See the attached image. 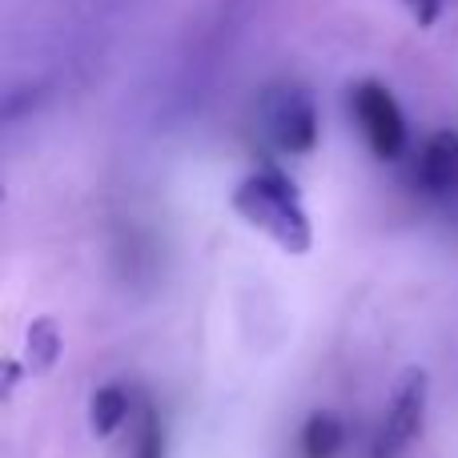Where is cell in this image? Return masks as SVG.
<instances>
[{"label":"cell","mask_w":458,"mask_h":458,"mask_svg":"<svg viewBox=\"0 0 458 458\" xmlns=\"http://www.w3.org/2000/svg\"><path fill=\"white\" fill-rule=\"evenodd\" d=\"M229 206L245 225L266 233L277 250L293 253V258L310 253V245H314V222L306 214L298 182L290 174H282L277 165H258L253 174H245L233 185Z\"/></svg>","instance_id":"6da1fadb"},{"label":"cell","mask_w":458,"mask_h":458,"mask_svg":"<svg viewBox=\"0 0 458 458\" xmlns=\"http://www.w3.org/2000/svg\"><path fill=\"white\" fill-rule=\"evenodd\" d=\"M258 121H261V133L269 137V145L290 153V157L314 153L318 133H322L314 93H310L306 85H298V81H277V85H269L258 101Z\"/></svg>","instance_id":"7a4b0ae2"},{"label":"cell","mask_w":458,"mask_h":458,"mask_svg":"<svg viewBox=\"0 0 458 458\" xmlns=\"http://www.w3.org/2000/svg\"><path fill=\"white\" fill-rule=\"evenodd\" d=\"M427 403H430V378L427 370L411 366L390 390V403L382 411V422L374 430L370 458H403L419 443L422 427H427Z\"/></svg>","instance_id":"3957f363"},{"label":"cell","mask_w":458,"mask_h":458,"mask_svg":"<svg viewBox=\"0 0 458 458\" xmlns=\"http://www.w3.org/2000/svg\"><path fill=\"white\" fill-rule=\"evenodd\" d=\"M350 113H354L358 129H362L366 145H370L374 157L382 161H398L411 145V129H406V117L398 109L394 93L378 81H362V85L350 89Z\"/></svg>","instance_id":"277c9868"},{"label":"cell","mask_w":458,"mask_h":458,"mask_svg":"<svg viewBox=\"0 0 458 458\" xmlns=\"http://www.w3.org/2000/svg\"><path fill=\"white\" fill-rule=\"evenodd\" d=\"M414 185L427 198L438 201H458V133L438 129L422 141L419 157H414Z\"/></svg>","instance_id":"5b68a950"},{"label":"cell","mask_w":458,"mask_h":458,"mask_svg":"<svg viewBox=\"0 0 458 458\" xmlns=\"http://www.w3.org/2000/svg\"><path fill=\"white\" fill-rule=\"evenodd\" d=\"M133 411H137V394L129 386H121V382L97 386L93 398H89V430L97 438H109L125 422H133Z\"/></svg>","instance_id":"8992f818"},{"label":"cell","mask_w":458,"mask_h":458,"mask_svg":"<svg viewBox=\"0 0 458 458\" xmlns=\"http://www.w3.org/2000/svg\"><path fill=\"white\" fill-rule=\"evenodd\" d=\"M61 350H64V334L56 326V318H48V314L32 318L29 330H24V370L48 374L61 362Z\"/></svg>","instance_id":"52a82bcc"},{"label":"cell","mask_w":458,"mask_h":458,"mask_svg":"<svg viewBox=\"0 0 458 458\" xmlns=\"http://www.w3.org/2000/svg\"><path fill=\"white\" fill-rule=\"evenodd\" d=\"M346 446V422L334 411H314L301 427V454L306 458H338Z\"/></svg>","instance_id":"ba28073f"},{"label":"cell","mask_w":458,"mask_h":458,"mask_svg":"<svg viewBox=\"0 0 458 458\" xmlns=\"http://www.w3.org/2000/svg\"><path fill=\"white\" fill-rule=\"evenodd\" d=\"M129 458H165V430H161V414L149 398L137 394V411H133V446Z\"/></svg>","instance_id":"9c48e42d"},{"label":"cell","mask_w":458,"mask_h":458,"mask_svg":"<svg viewBox=\"0 0 458 458\" xmlns=\"http://www.w3.org/2000/svg\"><path fill=\"white\" fill-rule=\"evenodd\" d=\"M406 13L414 16V24L419 29H435L438 16H443V0H403Z\"/></svg>","instance_id":"30bf717a"},{"label":"cell","mask_w":458,"mask_h":458,"mask_svg":"<svg viewBox=\"0 0 458 458\" xmlns=\"http://www.w3.org/2000/svg\"><path fill=\"white\" fill-rule=\"evenodd\" d=\"M21 374H29V370H24V362L8 358V362H4V398H13V390H16V382H21Z\"/></svg>","instance_id":"8fae6325"}]
</instances>
